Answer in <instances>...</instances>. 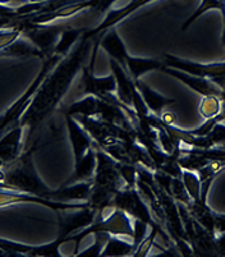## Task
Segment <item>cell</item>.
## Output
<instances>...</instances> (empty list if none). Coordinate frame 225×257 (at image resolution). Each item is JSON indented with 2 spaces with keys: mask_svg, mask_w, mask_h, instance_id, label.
Returning a JSON list of instances; mask_svg holds the SVG:
<instances>
[{
  "mask_svg": "<svg viewBox=\"0 0 225 257\" xmlns=\"http://www.w3.org/2000/svg\"><path fill=\"white\" fill-rule=\"evenodd\" d=\"M93 43L95 39H90L83 35L73 50L63 58L44 79L20 120V124L25 127V130L27 128L26 142L31 139L44 120L49 118L62 102L78 72L83 68L84 60L92 50Z\"/></svg>",
  "mask_w": 225,
  "mask_h": 257,
  "instance_id": "6da1fadb",
  "label": "cell"
},
{
  "mask_svg": "<svg viewBox=\"0 0 225 257\" xmlns=\"http://www.w3.org/2000/svg\"><path fill=\"white\" fill-rule=\"evenodd\" d=\"M95 147L97 164L87 204L95 207L100 214L102 210L111 206L113 198L119 189L123 188L124 183L117 168V160H114L97 144H95Z\"/></svg>",
  "mask_w": 225,
  "mask_h": 257,
  "instance_id": "7a4b0ae2",
  "label": "cell"
},
{
  "mask_svg": "<svg viewBox=\"0 0 225 257\" xmlns=\"http://www.w3.org/2000/svg\"><path fill=\"white\" fill-rule=\"evenodd\" d=\"M35 150V147H30L28 150L22 151L17 159L3 165L4 184L11 189H17L21 192L49 200L51 188H49L37 174L32 158Z\"/></svg>",
  "mask_w": 225,
  "mask_h": 257,
  "instance_id": "3957f363",
  "label": "cell"
},
{
  "mask_svg": "<svg viewBox=\"0 0 225 257\" xmlns=\"http://www.w3.org/2000/svg\"><path fill=\"white\" fill-rule=\"evenodd\" d=\"M62 59L63 58L59 57V55H56V54H51V55H49L48 58L44 59L41 69H40V72L37 73V76L35 77V79L31 82V85L28 86L27 90L21 95V97H18V99L11 105V107H8V109L0 115V135L3 132H6L7 130H9V128L20 124L21 118H22L25 111L27 110V107L31 104V100L32 97L35 96L36 91L39 90V87L41 86V83L44 82V79L46 78V76L55 68V65Z\"/></svg>",
  "mask_w": 225,
  "mask_h": 257,
  "instance_id": "277c9868",
  "label": "cell"
},
{
  "mask_svg": "<svg viewBox=\"0 0 225 257\" xmlns=\"http://www.w3.org/2000/svg\"><path fill=\"white\" fill-rule=\"evenodd\" d=\"M111 206L126 212L131 219L144 221L147 225H150V228H161L160 224L155 220L149 205L146 204V201L144 200L136 187L133 188L123 187L119 189L113 198Z\"/></svg>",
  "mask_w": 225,
  "mask_h": 257,
  "instance_id": "5b68a950",
  "label": "cell"
},
{
  "mask_svg": "<svg viewBox=\"0 0 225 257\" xmlns=\"http://www.w3.org/2000/svg\"><path fill=\"white\" fill-rule=\"evenodd\" d=\"M58 212H59V233L56 240L60 244H64L65 239L69 235L76 234L90 226L96 220L98 214L97 210L90 206L87 202L81 207L58 210Z\"/></svg>",
  "mask_w": 225,
  "mask_h": 257,
  "instance_id": "8992f818",
  "label": "cell"
},
{
  "mask_svg": "<svg viewBox=\"0 0 225 257\" xmlns=\"http://www.w3.org/2000/svg\"><path fill=\"white\" fill-rule=\"evenodd\" d=\"M14 20L20 26L22 36H25L36 48H39L44 53L45 58L53 54V50L55 48L56 43H58L60 34L68 26L65 23H62V25H50V23L49 25H35V23L18 20L17 17Z\"/></svg>",
  "mask_w": 225,
  "mask_h": 257,
  "instance_id": "52a82bcc",
  "label": "cell"
},
{
  "mask_svg": "<svg viewBox=\"0 0 225 257\" xmlns=\"http://www.w3.org/2000/svg\"><path fill=\"white\" fill-rule=\"evenodd\" d=\"M163 64L168 68L178 69V71L186 72L192 76L203 77L211 79L212 82L225 77V62L219 63H198L192 62L188 59L173 55V54H164Z\"/></svg>",
  "mask_w": 225,
  "mask_h": 257,
  "instance_id": "ba28073f",
  "label": "cell"
},
{
  "mask_svg": "<svg viewBox=\"0 0 225 257\" xmlns=\"http://www.w3.org/2000/svg\"><path fill=\"white\" fill-rule=\"evenodd\" d=\"M117 90V81L114 74L97 77L93 73V68L90 65H83L82 68V92L83 95H93L105 101L114 102L117 96L114 92Z\"/></svg>",
  "mask_w": 225,
  "mask_h": 257,
  "instance_id": "9c48e42d",
  "label": "cell"
},
{
  "mask_svg": "<svg viewBox=\"0 0 225 257\" xmlns=\"http://www.w3.org/2000/svg\"><path fill=\"white\" fill-rule=\"evenodd\" d=\"M154 0H130L128 3L126 4L124 7L118 9H111L109 12V15L105 17V20L102 22L98 23L96 27L93 29H86L84 31V36L90 37V39H95L97 37L98 35H101L102 32L107 31L111 27H116L121 21H123L124 18H127L128 16H131L133 12L138 11L142 7L147 6L149 3H151Z\"/></svg>",
  "mask_w": 225,
  "mask_h": 257,
  "instance_id": "30bf717a",
  "label": "cell"
},
{
  "mask_svg": "<svg viewBox=\"0 0 225 257\" xmlns=\"http://www.w3.org/2000/svg\"><path fill=\"white\" fill-rule=\"evenodd\" d=\"M161 72L169 74L173 78L178 79L182 83H184L186 86H188L191 90L196 91L197 93H200L201 96H219L222 97L224 95V91L219 87L215 82H212L211 79L203 78V77H197L192 76V74L186 73V72L178 71V69L168 68V67H163Z\"/></svg>",
  "mask_w": 225,
  "mask_h": 257,
  "instance_id": "8fae6325",
  "label": "cell"
},
{
  "mask_svg": "<svg viewBox=\"0 0 225 257\" xmlns=\"http://www.w3.org/2000/svg\"><path fill=\"white\" fill-rule=\"evenodd\" d=\"M95 39L97 40L100 46L106 51L110 59L118 63L122 68L127 71V58L130 54L127 51L126 44L122 40L121 35L117 31L116 27H111L107 31L102 32Z\"/></svg>",
  "mask_w": 225,
  "mask_h": 257,
  "instance_id": "7c38bea8",
  "label": "cell"
},
{
  "mask_svg": "<svg viewBox=\"0 0 225 257\" xmlns=\"http://www.w3.org/2000/svg\"><path fill=\"white\" fill-rule=\"evenodd\" d=\"M65 125H67L68 136H69L70 144H72V149H73L74 154V163L81 160L86 153L90 150L93 146V140L90 136V133L84 130L76 118L70 115H65Z\"/></svg>",
  "mask_w": 225,
  "mask_h": 257,
  "instance_id": "4fadbf2b",
  "label": "cell"
},
{
  "mask_svg": "<svg viewBox=\"0 0 225 257\" xmlns=\"http://www.w3.org/2000/svg\"><path fill=\"white\" fill-rule=\"evenodd\" d=\"M92 181L76 182V183H63L59 188L51 189L49 200L59 202H87L90 198Z\"/></svg>",
  "mask_w": 225,
  "mask_h": 257,
  "instance_id": "5bb4252c",
  "label": "cell"
},
{
  "mask_svg": "<svg viewBox=\"0 0 225 257\" xmlns=\"http://www.w3.org/2000/svg\"><path fill=\"white\" fill-rule=\"evenodd\" d=\"M25 127L21 124L9 128L0 135V159L4 163L17 159L23 151V135Z\"/></svg>",
  "mask_w": 225,
  "mask_h": 257,
  "instance_id": "9a60e30c",
  "label": "cell"
},
{
  "mask_svg": "<svg viewBox=\"0 0 225 257\" xmlns=\"http://www.w3.org/2000/svg\"><path fill=\"white\" fill-rule=\"evenodd\" d=\"M133 82H135L138 92H140V95L142 96L147 109H149L150 113H151L152 115L160 118V116L163 115L164 109H165L166 106H169V105H173L175 102V99L164 96L161 93L156 92L154 88L150 87L147 83H145L144 81H141V79L133 81Z\"/></svg>",
  "mask_w": 225,
  "mask_h": 257,
  "instance_id": "2e32d148",
  "label": "cell"
},
{
  "mask_svg": "<svg viewBox=\"0 0 225 257\" xmlns=\"http://www.w3.org/2000/svg\"><path fill=\"white\" fill-rule=\"evenodd\" d=\"M110 69L114 74L117 81V97L122 104L132 107L133 104V95L136 91V85L133 79L131 78L130 74L127 73L126 69H123L117 62L110 59Z\"/></svg>",
  "mask_w": 225,
  "mask_h": 257,
  "instance_id": "e0dca14e",
  "label": "cell"
},
{
  "mask_svg": "<svg viewBox=\"0 0 225 257\" xmlns=\"http://www.w3.org/2000/svg\"><path fill=\"white\" fill-rule=\"evenodd\" d=\"M96 164H97V159H96V147L93 144V146L86 153V155L79 161L74 163L73 174L70 175L64 183L70 184L76 183V182L92 181L93 175H95Z\"/></svg>",
  "mask_w": 225,
  "mask_h": 257,
  "instance_id": "ac0fdd59",
  "label": "cell"
},
{
  "mask_svg": "<svg viewBox=\"0 0 225 257\" xmlns=\"http://www.w3.org/2000/svg\"><path fill=\"white\" fill-rule=\"evenodd\" d=\"M0 58H40L44 60L45 55L30 40L21 35L11 45L0 50Z\"/></svg>",
  "mask_w": 225,
  "mask_h": 257,
  "instance_id": "d6986e66",
  "label": "cell"
},
{
  "mask_svg": "<svg viewBox=\"0 0 225 257\" xmlns=\"http://www.w3.org/2000/svg\"><path fill=\"white\" fill-rule=\"evenodd\" d=\"M163 67V60L158 58H142L133 55H128L127 58V73L130 74L133 81L141 79V77L149 72L161 71Z\"/></svg>",
  "mask_w": 225,
  "mask_h": 257,
  "instance_id": "ffe728a7",
  "label": "cell"
},
{
  "mask_svg": "<svg viewBox=\"0 0 225 257\" xmlns=\"http://www.w3.org/2000/svg\"><path fill=\"white\" fill-rule=\"evenodd\" d=\"M180 178L193 204L201 205V206L207 205V195H202V182L197 172L183 169Z\"/></svg>",
  "mask_w": 225,
  "mask_h": 257,
  "instance_id": "44dd1931",
  "label": "cell"
},
{
  "mask_svg": "<svg viewBox=\"0 0 225 257\" xmlns=\"http://www.w3.org/2000/svg\"><path fill=\"white\" fill-rule=\"evenodd\" d=\"M86 29H76V27H69L67 26L63 32L60 34L58 43H56L55 48H54L53 54H56L59 57L65 58L68 54L72 51V49L78 44L81 37L83 36Z\"/></svg>",
  "mask_w": 225,
  "mask_h": 257,
  "instance_id": "7402d4cb",
  "label": "cell"
},
{
  "mask_svg": "<svg viewBox=\"0 0 225 257\" xmlns=\"http://www.w3.org/2000/svg\"><path fill=\"white\" fill-rule=\"evenodd\" d=\"M100 99L93 95H84L81 100L70 104L64 110L65 115L70 116H91L95 118L97 115Z\"/></svg>",
  "mask_w": 225,
  "mask_h": 257,
  "instance_id": "603a6c76",
  "label": "cell"
},
{
  "mask_svg": "<svg viewBox=\"0 0 225 257\" xmlns=\"http://www.w3.org/2000/svg\"><path fill=\"white\" fill-rule=\"evenodd\" d=\"M135 249L133 243L124 239V237L109 235L101 252V256H133Z\"/></svg>",
  "mask_w": 225,
  "mask_h": 257,
  "instance_id": "cb8c5ba5",
  "label": "cell"
},
{
  "mask_svg": "<svg viewBox=\"0 0 225 257\" xmlns=\"http://www.w3.org/2000/svg\"><path fill=\"white\" fill-rule=\"evenodd\" d=\"M224 6H225V2H221V0H201L200 6L197 7L196 11H194L193 13H192V15L184 21V23L182 25V29L180 30H182L183 32H186L187 30L193 25L194 21L198 20L203 13H206L207 11H211V9H216V11L220 12L222 8H224Z\"/></svg>",
  "mask_w": 225,
  "mask_h": 257,
  "instance_id": "d4e9b609",
  "label": "cell"
},
{
  "mask_svg": "<svg viewBox=\"0 0 225 257\" xmlns=\"http://www.w3.org/2000/svg\"><path fill=\"white\" fill-rule=\"evenodd\" d=\"M222 110V100L219 96H205L202 97L200 106H198V113L205 120L212 119L219 115Z\"/></svg>",
  "mask_w": 225,
  "mask_h": 257,
  "instance_id": "484cf974",
  "label": "cell"
},
{
  "mask_svg": "<svg viewBox=\"0 0 225 257\" xmlns=\"http://www.w3.org/2000/svg\"><path fill=\"white\" fill-rule=\"evenodd\" d=\"M34 246H27L22 243L12 242V240L0 238V249L7 253V256H28Z\"/></svg>",
  "mask_w": 225,
  "mask_h": 257,
  "instance_id": "4316f807",
  "label": "cell"
},
{
  "mask_svg": "<svg viewBox=\"0 0 225 257\" xmlns=\"http://www.w3.org/2000/svg\"><path fill=\"white\" fill-rule=\"evenodd\" d=\"M117 168L121 174L122 179H123L124 187H136V182H137V165L128 164V163H119L117 161Z\"/></svg>",
  "mask_w": 225,
  "mask_h": 257,
  "instance_id": "83f0119b",
  "label": "cell"
},
{
  "mask_svg": "<svg viewBox=\"0 0 225 257\" xmlns=\"http://www.w3.org/2000/svg\"><path fill=\"white\" fill-rule=\"evenodd\" d=\"M110 234H105V233H95L93 237H95V243L92 246L87 247L83 251L78 252L77 254L79 256H101V252L105 247V243H106L107 237Z\"/></svg>",
  "mask_w": 225,
  "mask_h": 257,
  "instance_id": "f1b7e54d",
  "label": "cell"
},
{
  "mask_svg": "<svg viewBox=\"0 0 225 257\" xmlns=\"http://www.w3.org/2000/svg\"><path fill=\"white\" fill-rule=\"evenodd\" d=\"M21 35H22V31H21L18 25L14 26V27H11V29L0 30V50H3L7 46L11 45Z\"/></svg>",
  "mask_w": 225,
  "mask_h": 257,
  "instance_id": "f546056e",
  "label": "cell"
},
{
  "mask_svg": "<svg viewBox=\"0 0 225 257\" xmlns=\"http://www.w3.org/2000/svg\"><path fill=\"white\" fill-rule=\"evenodd\" d=\"M133 220V237H132V243L135 248H137V246L140 244L145 238L147 237V234L150 233V225H147L144 221L137 220V219H132Z\"/></svg>",
  "mask_w": 225,
  "mask_h": 257,
  "instance_id": "4dcf8cb0",
  "label": "cell"
},
{
  "mask_svg": "<svg viewBox=\"0 0 225 257\" xmlns=\"http://www.w3.org/2000/svg\"><path fill=\"white\" fill-rule=\"evenodd\" d=\"M215 246H216L217 256H225V232L216 234V237H215Z\"/></svg>",
  "mask_w": 225,
  "mask_h": 257,
  "instance_id": "1f68e13d",
  "label": "cell"
},
{
  "mask_svg": "<svg viewBox=\"0 0 225 257\" xmlns=\"http://www.w3.org/2000/svg\"><path fill=\"white\" fill-rule=\"evenodd\" d=\"M225 232V215L215 214V233L220 234V233Z\"/></svg>",
  "mask_w": 225,
  "mask_h": 257,
  "instance_id": "d6a6232c",
  "label": "cell"
},
{
  "mask_svg": "<svg viewBox=\"0 0 225 257\" xmlns=\"http://www.w3.org/2000/svg\"><path fill=\"white\" fill-rule=\"evenodd\" d=\"M118 0H98V4L97 7H96L95 11L100 12V13H102V12H106L107 9L111 8L113 6H114V3H117Z\"/></svg>",
  "mask_w": 225,
  "mask_h": 257,
  "instance_id": "836d02e7",
  "label": "cell"
},
{
  "mask_svg": "<svg viewBox=\"0 0 225 257\" xmlns=\"http://www.w3.org/2000/svg\"><path fill=\"white\" fill-rule=\"evenodd\" d=\"M17 26V22L14 18L6 17V16H0V30L4 29H11V27H14Z\"/></svg>",
  "mask_w": 225,
  "mask_h": 257,
  "instance_id": "e575fe53",
  "label": "cell"
},
{
  "mask_svg": "<svg viewBox=\"0 0 225 257\" xmlns=\"http://www.w3.org/2000/svg\"><path fill=\"white\" fill-rule=\"evenodd\" d=\"M221 13V17H222V37H221V41H222V45L225 46V6L224 8L220 11Z\"/></svg>",
  "mask_w": 225,
  "mask_h": 257,
  "instance_id": "d590c367",
  "label": "cell"
},
{
  "mask_svg": "<svg viewBox=\"0 0 225 257\" xmlns=\"http://www.w3.org/2000/svg\"><path fill=\"white\" fill-rule=\"evenodd\" d=\"M11 2H22V0H0V4L8 6V3H11Z\"/></svg>",
  "mask_w": 225,
  "mask_h": 257,
  "instance_id": "8d00e7d4",
  "label": "cell"
},
{
  "mask_svg": "<svg viewBox=\"0 0 225 257\" xmlns=\"http://www.w3.org/2000/svg\"><path fill=\"white\" fill-rule=\"evenodd\" d=\"M27 2H30V3H44L46 0H27Z\"/></svg>",
  "mask_w": 225,
  "mask_h": 257,
  "instance_id": "74e56055",
  "label": "cell"
},
{
  "mask_svg": "<svg viewBox=\"0 0 225 257\" xmlns=\"http://www.w3.org/2000/svg\"><path fill=\"white\" fill-rule=\"evenodd\" d=\"M222 91H224V93H225V87H224V90H222Z\"/></svg>",
  "mask_w": 225,
  "mask_h": 257,
  "instance_id": "f35d334b",
  "label": "cell"
},
{
  "mask_svg": "<svg viewBox=\"0 0 225 257\" xmlns=\"http://www.w3.org/2000/svg\"><path fill=\"white\" fill-rule=\"evenodd\" d=\"M221 2H225V0H221Z\"/></svg>",
  "mask_w": 225,
  "mask_h": 257,
  "instance_id": "ab89813d",
  "label": "cell"
}]
</instances>
